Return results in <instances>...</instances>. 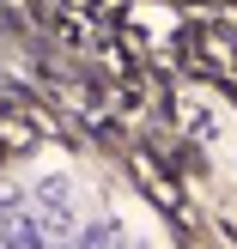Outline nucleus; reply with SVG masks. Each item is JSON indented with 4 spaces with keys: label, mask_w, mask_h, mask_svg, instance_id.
Listing matches in <instances>:
<instances>
[{
    "label": "nucleus",
    "mask_w": 237,
    "mask_h": 249,
    "mask_svg": "<svg viewBox=\"0 0 237 249\" xmlns=\"http://www.w3.org/2000/svg\"><path fill=\"white\" fill-rule=\"evenodd\" d=\"M36 201H43L49 219H67V207H73V201H67V182H43V189H36Z\"/></svg>",
    "instance_id": "nucleus-1"
}]
</instances>
